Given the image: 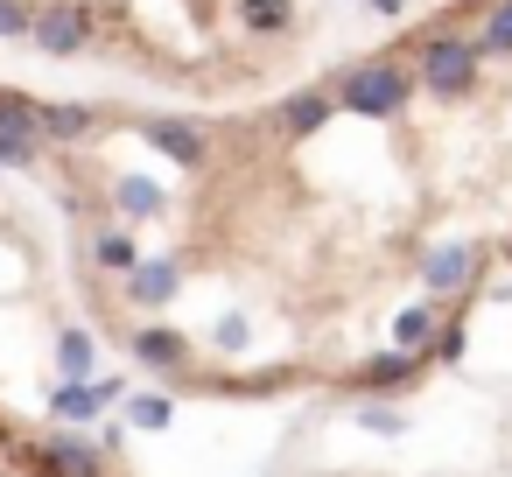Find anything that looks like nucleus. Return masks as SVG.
<instances>
[{"label": "nucleus", "instance_id": "nucleus-1", "mask_svg": "<svg viewBox=\"0 0 512 477\" xmlns=\"http://www.w3.org/2000/svg\"><path fill=\"white\" fill-rule=\"evenodd\" d=\"M309 36L316 0H0V43L190 106L281 85Z\"/></svg>", "mask_w": 512, "mask_h": 477}]
</instances>
